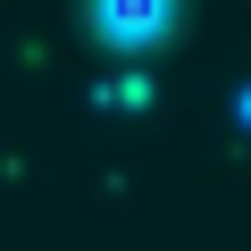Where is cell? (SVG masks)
<instances>
[{
	"label": "cell",
	"instance_id": "6da1fadb",
	"mask_svg": "<svg viewBox=\"0 0 251 251\" xmlns=\"http://www.w3.org/2000/svg\"><path fill=\"white\" fill-rule=\"evenodd\" d=\"M92 25L109 42H126V50H151L176 25V0H92Z\"/></svg>",
	"mask_w": 251,
	"mask_h": 251
}]
</instances>
